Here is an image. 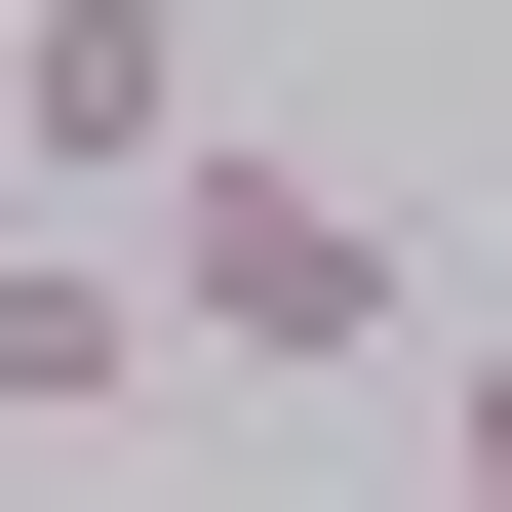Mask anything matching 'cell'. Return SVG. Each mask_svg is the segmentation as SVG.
Masks as SVG:
<instances>
[{
	"label": "cell",
	"instance_id": "1",
	"mask_svg": "<svg viewBox=\"0 0 512 512\" xmlns=\"http://www.w3.org/2000/svg\"><path fill=\"white\" fill-rule=\"evenodd\" d=\"M158 316L237 355V394H355V355H394V197H355V158H197V197H158Z\"/></svg>",
	"mask_w": 512,
	"mask_h": 512
},
{
	"label": "cell",
	"instance_id": "2",
	"mask_svg": "<svg viewBox=\"0 0 512 512\" xmlns=\"http://www.w3.org/2000/svg\"><path fill=\"white\" fill-rule=\"evenodd\" d=\"M0 119H40L79 237H158V197L237 158V79H197V0H40V40H0Z\"/></svg>",
	"mask_w": 512,
	"mask_h": 512
},
{
	"label": "cell",
	"instance_id": "3",
	"mask_svg": "<svg viewBox=\"0 0 512 512\" xmlns=\"http://www.w3.org/2000/svg\"><path fill=\"white\" fill-rule=\"evenodd\" d=\"M197 316H158V237H0V434H119Z\"/></svg>",
	"mask_w": 512,
	"mask_h": 512
},
{
	"label": "cell",
	"instance_id": "4",
	"mask_svg": "<svg viewBox=\"0 0 512 512\" xmlns=\"http://www.w3.org/2000/svg\"><path fill=\"white\" fill-rule=\"evenodd\" d=\"M434 473H473V512H512V355H473V434H434Z\"/></svg>",
	"mask_w": 512,
	"mask_h": 512
},
{
	"label": "cell",
	"instance_id": "5",
	"mask_svg": "<svg viewBox=\"0 0 512 512\" xmlns=\"http://www.w3.org/2000/svg\"><path fill=\"white\" fill-rule=\"evenodd\" d=\"M0 237H79V197H40V119H0Z\"/></svg>",
	"mask_w": 512,
	"mask_h": 512
},
{
	"label": "cell",
	"instance_id": "6",
	"mask_svg": "<svg viewBox=\"0 0 512 512\" xmlns=\"http://www.w3.org/2000/svg\"><path fill=\"white\" fill-rule=\"evenodd\" d=\"M434 512H473V473H434Z\"/></svg>",
	"mask_w": 512,
	"mask_h": 512
}]
</instances>
